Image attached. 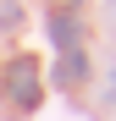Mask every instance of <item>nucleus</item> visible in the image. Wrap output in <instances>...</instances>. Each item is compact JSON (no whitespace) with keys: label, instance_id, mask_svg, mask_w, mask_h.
I'll return each mask as SVG.
<instances>
[{"label":"nucleus","instance_id":"nucleus-1","mask_svg":"<svg viewBox=\"0 0 116 121\" xmlns=\"http://www.w3.org/2000/svg\"><path fill=\"white\" fill-rule=\"evenodd\" d=\"M0 88L17 110H39V99H44V72H39V55H11L6 66H0Z\"/></svg>","mask_w":116,"mask_h":121},{"label":"nucleus","instance_id":"nucleus-2","mask_svg":"<svg viewBox=\"0 0 116 121\" xmlns=\"http://www.w3.org/2000/svg\"><path fill=\"white\" fill-rule=\"evenodd\" d=\"M44 33H50L55 50H83V22H77L72 11H50L44 17Z\"/></svg>","mask_w":116,"mask_h":121},{"label":"nucleus","instance_id":"nucleus-3","mask_svg":"<svg viewBox=\"0 0 116 121\" xmlns=\"http://www.w3.org/2000/svg\"><path fill=\"white\" fill-rule=\"evenodd\" d=\"M55 88H77V83H83V77H88V55L83 50H61V60H55Z\"/></svg>","mask_w":116,"mask_h":121},{"label":"nucleus","instance_id":"nucleus-4","mask_svg":"<svg viewBox=\"0 0 116 121\" xmlns=\"http://www.w3.org/2000/svg\"><path fill=\"white\" fill-rule=\"evenodd\" d=\"M17 22H22V6L6 0V6H0V28H17Z\"/></svg>","mask_w":116,"mask_h":121},{"label":"nucleus","instance_id":"nucleus-5","mask_svg":"<svg viewBox=\"0 0 116 121\" xmlns=\"http://www.w3.org/2000/svg\"><path fill=\"white\" fill-rule=\"evenodd\" d=\"M83 0H50V11H77Z\"/></svg>","mask_w":116,"mask_h":121}]
</instances>
